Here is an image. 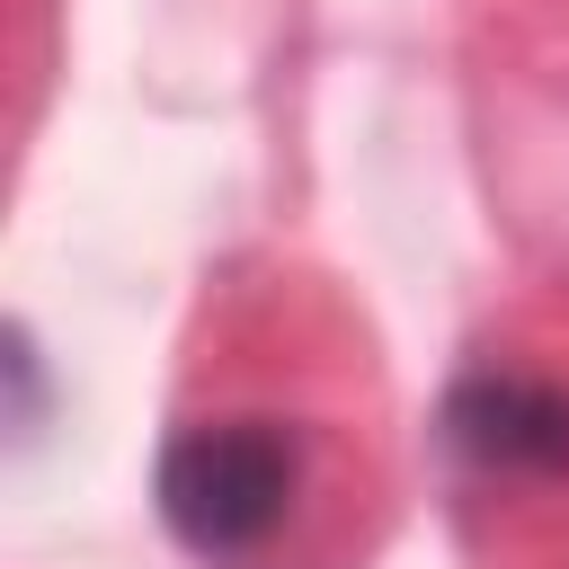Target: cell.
Here are the masks:
<instances>
[{
    "label": "cell",
    "mask_w": 569,
    "mask_h": 569,
    "mask_svg": "<svg viewBox=\"0 0 569 569\" xmlns=\"http://www.w3.org/2000/svg\"><path fill=\"white\" fill-rule=\"evenodd\" d=\"M302 489V445L276 418H196L160 445V516L187 551L240 560L258 551Z\"/></svg>",
    "instance_id": "obj_1"
},
{
    "label": "cell",
    "mask_w": 569,
    "mask_h": 569,
    "mask_svg": "<svg viewBox=\"0 0 569 569\" xmlns=\"http://www.w3.org/2000/svg\"><path fill=\"white\" fill-rule=\"evenodd\" d=\"M453 445L480 462V471H569V391L560 382H533V373H471L445 409Z\"/></svg>",
    "instance_id": "obj_2"
}]
</instances>
